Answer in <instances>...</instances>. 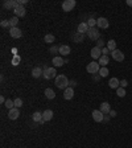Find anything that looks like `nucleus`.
<instances>
[{
    "instance_id": "f257e3e1",
    "label": "nucleus",
    "mask_w": 132,
    "mask_h": 148,
    "mask_svg": "<svg viewBox=\"0 0 132 148\" xmlns=\"http://www.w3.org/2000/svg\"><path fill=\"white\" fill-rule=\"evenodd\" d=\"M54 85L58 89H61V90H65V89L69 87V79H67L66 76L60 74V76H57L56 79H54Z\"/></svg>"
},
{
    "instance_id": "f03ea898",
    "label": "nucleus",
    "mask_w": 132,
    "mask_h": 148,
    "mask_svg": "<svg viewBox=\"0 0 132 148\" xmlns=\"http://www.w3.org/2000/svg\"><path fill=\"white\" fill-rule=\"evenodd\" d=\"M45 79H56L57 77V72H56V68H45L44 69V74H42Z\"/></svg>"
},
{
    "instance_id": "7ed1b4c3",
    "label": "nucleus",
    "mask_w": 132,
    "mask_h": 148,
    "mask_svg": "<svg viewBox=\"0 0 132 148\" xmlns=\"http://www.w3.org/2000/svg\"><path fill=\"white\" fill-rule=\"evenodd\" d=\"M86 35H87V37L93 41H98L101 38V32H99V29H97V28H90Z\"/></svg>"
},
{
    "instance_id": "20e7f679",
    "label": "nucleus",
    "mask_w": 132,
    "mask_h": 148,
    "mask_svg": "<svg viewBox=\"0 0 132 148\" xmlns=\"http://www.w3.org/2000/svg\"><path fill=\"white\" fill-rule=\"evenodd\" d=\"M86 70H87V73H90V74H95V73H99L101 65H99V62L93 61V62H90L87 66H86Z\"/></svg>"
},
{
    "instance_id": "39448f33",
    "label": "nucleus",
    "mask_w": 132,
    "mask_h": 148,
    "mask_svg": "<svg viewBox=\"0 0 132 148\" xmlns=\"http://www.w3.org/2000/svg\"><path fill=\"white\" fill-rule=\"evenodd\" d=\"M76 5H77L76 0H65V1L62 3V11H65V12H70Z\"/></svg>"
},
{
    "instance_id": "423d86ee",
    "label": "nucleus",
    "mask_w": 132,
    "mask_h": 148,
    "mask_svg": "<svg viewBox=\"0 0 132 148\" xmlns=\"http://www.w3.org/2000/svg\"><path fill=\"white\" fill-rule=\"evenodd\" d=\"M111 56H112V60L116 61V62H123L124 61V53L119 49H115V50L111 52Z\"/></svg>"
},
{
    "instance_id": "0eeeda50",
    "label": "nucleus",
    "mask_w": 132,
    "mask_h": 148,
    "mask_svg": "<svg viewBox=\"0 0 132 148\" xmlns=\"http://www.w3.org/2000/svg\"><path fill=\"white\" fill-rule=\"evenodd\" d=\"M91 117H93V120H94V122L99 123V122H103L104 114L102 113L101 110H94V111H93V114H91Z\"/></svg>"
},
{
    "instance_id": "6e6552de",
    "label": "nucleus",
    "mask_w": 132,
    "mask_h": 148,
    "mask_svg": "<svg viewBox=\"0 0 132 148\" xmlns=\"http://www.w3.org/2000/svg\"><path fill=\"white\" fill-rule=\"evenodd\" d=\"M3 7L7 8V10H16L19 7V1L17 0H7L3 3Z\"/></svg>"
},
{
    "instance_id": "1a4fd4ad",
    "label": "nucleus",
    "mask_w": 132,
    "mask_h": 148,
    "mask_svg": "<svg viewBox=\"0 0 132 148\" xmlns=\"http://www.w3.org/2000/svg\"><path fill=\"white\" fill-rule=\"evenodd\" d=\"M13 13H15L16 17H24V16L27 15V10H25V7L24 5H19L16 10H13Z\"/></svg>"
},
{
    "instance_id": "9d476101",
    "label": "nucleus",
    "mask_w": 132,
    "mask_h": 148,
    "mask_svg": "<svg viewBox=\"0 0 132 148\" xmlns=\"http://www.w3.org/2000/svg\"><path fill=\"white\" fill-rule=\"evenodd\" d=\"M10 36L12 38H20L22 36V32L19 27H16V28H11L10 29Z\"/></svg>"
},
{
    "instance_id": "9b49d317",
    "label": "nucleus",
    "mask_w": 132,
    "mask_h": 148,
    "mask_svg": "<svg viewBox=\"0 0 132 148\" xmlns=\"http://www.w3.org/2000/svg\"><path fill=\"white\" fill-rule=\"evenodd\" d=\"M19 117H20V108L15 107V108H12V110L8 111V118H10L11 120H16Z\"/></svg>"
},
{
    "instance_id": "f8f14e48",
    "label": "nucleus",
    "mask_w": 132,
    "mask_h": 148,
    "mask_svg": "<svg viewBox=\"0 0 132 148\" xmlns=\"http://www.w3.org/2000/svg\"><path fill=\"white\" fill-rule=\"evenodd\" d=\"M91 57H93V60H99L102 57V49L101 48H98V46H94L91 49Z\"/></svg>"
},
{
    "instance_id": "ddd939ff",
    "label": "nucleus",
    "mask_w": 132,
    "mask_h": 148,
    "mask_svg": "<svg viewBox=\"0 0 132 148\" xmlns=\"http://www.w3.org/2000/svg\"><path fill=\"white\" fill-rule=\"evenodd\" d=\"M73 97H74V90H73L71 86H69L67 89H65V90H63V98H65L66 101L73 99Z\"/></svg>"
},
{
    "instance_id": "4468645a",
    "label": "nucleus",
    "mask_w": 132,
    "mask_h": 148,
    "mask_svg": "<svg viewBox=\"0 0 132 148\" xmlns=\"http://www.w3.org/2000/svg\"><path fill=\"white\" fill-rule=\"evenodd\" d=\"M97 25H98V28H101V29L108 28V20H107L106 17H99V19L97 20Z\"/></svg>"
},
{
    "instance_id": "2eb2a0df",
    "label": "nucleus",
    "mask_w": 132,
    "mask_h": 148,
    "mask_svg": "<svg viewBox=\"0 0 132 148\" xmlns=\"http://www.w3.org/2000/svg\"><path fill=\"white\" fill-rule=\"evenodd\" d=\"M52 63L54 65V68H61L65 63V60H63L61 56H56L53 57V60H52Z\"/></svg>"
},
{
    "instance_id": "dca6fc26",
    "label": "nucleus",
    "mask_w": 132,
    "mask_h": 148,
    "mask_svg": "<svg viewBox=\"0 0 132 148\" xmlns=\"http://www.w3.org/2000/svg\"><path fill=\"white\" fill-rule=\"evenodd\" d=\"M42 74H44V69H41L40 66H36L32 69V77L33 78H40V77H42Z\"/></svg>"
},
{
    "instance_id": "f3484780",
    "label": "nucleus",
    "mask_w": 132,
    "mask_h": 148,
    "mask_svg": "<svg viewBox=\"0 0 132 148\" xmlns=\"http://www.w3.org/2000/svg\"><path fill=\"white\" fill-rule=\"evenodd\" d=\"M88 25L87 23H81V24H78V28H77V32L78 33H82V35H85V33H87L88 32Z\"/></svg>"
},
{
    "instance_id": "a211bd4d",
    "label": "nucleus",
    "mask_w": 132,
    "mask_h": 148,
    "mask_svg": "<svg viewBox=\"0 0 132 148\" xmlns=\"http://www.w3.org/2000/svg\"><path fill=\"white\" fill-rule=\"evenodd\" d=\"M58 53H61V56H69L71 53V49H70L69 45H61Z\"/></svg>"
},
{
    "instance_id": "6ab92c4d",
    "label": "nucleus",
    "mask_w": 132,
    "mask_h": 148,
    "mask_svg": "<svg viewBox=\"0 0 132 148\" xmlns=\"http://www.w3.org/2000/svg\"><path fill=\"white\" fill-rule=\"evenodd\" d=\"M108 86H110L111 89H115V90H116V89L120 87V81L118 78H115V77H114V78L110 79V82H108Z\"/></svg>"
},
{
    "instance_id": "aec40b11",
    "label": "nucleus",
    "mask_w": 132,
    "mask_h": 148,
    "mask_svg": "<svg viewBox=\"0 0 132 148\" xmlns=\"http://www.w3.org/2000/svg\"><path fill=\"white\" fill-rule=\"evenodd\" d=\"M32 119H33V122H40L41 124L44 122V119H42V113H40V111H36V113H33V115H32Z\"/></svg>"
},
{
    "instance_id": "412c9836",
    "label": "nucleus",
    "mask_w": 132,
    "mask_h": 148,
    "mask_svg": "<svg viewBox=\"0 0 132 148\" xmlns=\"http://www.w3.org/2000/svg\"><path fill=\"white\" fill-rule=\"evenodd\" d=\"M42 119H44V122H49V120H52L53 119V111L45 110L44 113H42Z\"/></svg>"
},
{
    "instance_id": "4be33fe9",
    "label": "nucleus",
    "mask_w": 132,
    "mask_h": 148,
    "mask_svg": "<svg viewBox=\"0 0 132 148\" xmlns=\"http://www.w3.org/2000/svg\"><path fill=\"white\" fill-rule=\"evenodd\" d=\"M99 110H101L103 114H110V111H111V106H110V103H108V102H102L101 108H99Z\"/></svg>"
},
{
    "instance_id": "5701e85b",
    "label": "nucleus",
    "mask_w": 132,
    "mask_h": 148,
    "mask_svg": "<svg viewBox=\"0 0 132 148\" xmlns=\"http://www.w3.org/2000/svg\"><path fill=\"white\" fill-rule=\"evenodd\" d=\"M45 97L48 98V99H54L56 98V93H54L53 89H45Z\"/></svg>"
},
{
    "instance_id": "b1692460",
    "label": "nucleus",
    "mask_w": 132,
    "mask_h": 148,
    "mask_svg": "<svg viewBox=\"0 0 132 148\" xmlns=\"http://www.w3.org/2000/svg\"><path fill=\"white\" fill-rule=\"evenodd\" d=\"M110 62V58H108V56H103L102 54V57L99 58V65H101L102 68H104V66H107V63Z\"/></svg>"
},
{
    "instance_id": "393cba45",
    "label": "nucleus",
    "mask_w": 132,
    "mask_h": 148,
    "mask_svg": "<svg viewBox=\"0 0 132 148\" xmlns=\"http://www.w3.org/2000/svg\"><path fill=\"white\" fill-rule=\"evenodd\" d=\"M83 38H85V35L78 33V32H77L74 36H73V40H74V42H83Z\"/></svg>"
},
{
    "instance_id": "a878e982",
    "label": "nucleus",
    "mask_w": 132,
    "mask_h": 148,
    "mask_svg": "<svg viewBox=\"0 0 132 148\" xmlns=\"http://www.w3.org/2000/svg\"><path fill=\"white\" fill-rule=\"evenodd\" d=\"M44 41L46 42V44H53L54 41H56V37H54L53 35H45V37H44Z\"/></svg>"
},
{
    "instance_id": "bb28decb",
    "label": "nucleus",
    "mask_w": 132,
    "mask_h": 148,
    "mask_svg": "<svg viewBox=\"0 0 132 148\" xmlns=\"http://www.w3.org/2000/svg\"><path fill=\"white\" fill-rule=\"evenodd\" d=\"M106 48H108V50H110V52L115 50V49H116V42H115V40H110V41H108Z\"/></svg>"
},
{
    "instance_id": "cd10ccee",
    "label": "nucleus",
    "mask_w": 132,
    "mask_h": 148,
    "mask_svg": "<svg viewBox=\"0 0 132 148\" xmlns=\"http://www.w3.org/2000/svg\"><path fill=\"white\" fill-rule=\"evenodd\" d=\"M17 24H19V17L13 16L12 19H10V27H11V28H16V27H17Z\"/></svg>"
},
{
    "instance_id": "c85d7f7f",
    "label": "nucleus",
    "mask_w": 132,
    "mask_h": 148,
    "mask_svg": "<svg viewBox=\"0 0 132 148\" xmlns=\"http://www.w3.org/2000/svg\"><path fill=\"white\" fill-rule=\"evenodd\" d=\"M108 69H107L106 66L104 68H101V70H99V73H98V74H99V77H102V78H106L107 76H108Z\"/></svg>"
},
{
    "instance_id": "c756f323",
    "label": "nucleus",
    "mask_w": 132,
    "mask_h": 148,
    "mask_svg": "<svg viewBox=\"0 0 132 148\" xmlns=\"http://www.w3.org/2000/svg\"><path fill=\"white\" fill-rule=\"evenodd\" d=\"M4 106H5V107L8 108V111H10V110H12V108H15V102H13L12 99H7Z\"/></svg>"
},
{
    "instance_id": "7c9ffc66",
    "label": "nucleus",
    "mask_w": 132,
    "mask_h": 148,
    "mask_svg": "<svg viewBox=\"0 0 132 148\" xmlns=\"http://www.w3.org/2000/svg\"><path fill=\"white\" fill-rule=\"evenodd\" d=\"M20 62H21V57L17 56V54H16V56H13L12 61H11V63H12L13 66H17V65H19Z\"/></svg>"
},
{
    "instance_id": "2f4dec72",
    "label": "nucleus",
    "mask_w": 132,
    "mask_h": 148,
    "mask_svg": "<svg viewBox=\"0 0 132 148\" xmlns=\"http://www.w3.org/2000/svg\"><path fill=\"white\" fill-rule=\"evenodd\" d=\"M116 95H118V97H120V98L126 97V89H124V87L116 89Z\"/></svg>"
},
{
    "instance_id": "473e14b6",
    "label": "nucleus",
    "mask_w": 132,
    "mask_h": 148,
    "mask_svg": "<svg viewBox=\"0 0 132 148\" xmlns=\"http://www.w3.org/2000/svg\"><path fill=\"white\" fill-rule=\"evenodd\" d=\"M13 102H15V107L20 108L22 106V99L21 98H16V99H13Z\"/></svg>"
},
{
    "instance_id": "72a5a7b5",
    "label": "nucleus",
    "mask_w": 132,
    "mask_h": 148,
    "mask_svg": "<svg viewBox=\"0 0 132 148\" xmlns=\"http://www.w3.org/2000/svg\"><path fill=\"white\" fill-rule=\"evenodd\" d=\"M87 25H88V28H95V25H97V20L90 19L87 21Z\"/></svg>"
},
{
    "instance_id": "f704fd0d",
    "label": "nucleus",
    "mask_w": 132,
    "mask_h": 148,
    "mask_svg": "<svg viewBox=\"0 0 132 148\" xmlns=\"http://www.w3.org/2000/svg\"><path fill=\"white\" fill-rule=\"evenodd\" d=\"M97 46L101 48V49H103V48H104V41L102 40V38H99V40L97 41Z\"/></svg>"
},
{
    "instance_id": "c9c22d12",
    "label": "nucleus",
    "mask_w": 132,
    "mask_h": 148,
    "mask_svg": "<svg viewBox=\"0 0 132 148\" xmlns=\"http://www.w3.org/2000/svg\"><path fill=\"white\" fill-rule=\"evenodd\" d=\"M0 25L3 27V28H7V27H10V20H1Z\"/></svg>"
},
{
    "instance_id": "e433bc0d",
    "label": "nucleus",
    "mask_w": 132,
    "mask_h": 148,
    "mask_svg": "<svg viewBox=\"0 0 132 148\" xmlns=\"http://www.w3.org/2000/svg\"><path fill=\"white\" fill-rule=\"evenodd\" d=\"M127 86H128V81H127V79H123V81H120V87H124V89H126Z\"/></svg>"
},
{
    "instance_id": "4c0bfd02",
    "label": "nucleus",
    "mask_w": 132,
    "mask_h": 148,
    "mask_svg": "<svg viewBox=\"0 0 132 148\" xmlns=\"http://www.w3.org/2000/svg\"><path fill=\"white\" fill-rule=\"evenodd\" d=\"M108 48H103V49H102V54H103V56H107V53H108Z\"/></svg>"
},
{
    "instance_id": "58836bf2",
    "label": "nucleus",
    "mask_w": 132,
    "mask_h": 148,
    "mask_svg": "<svg viewBox=\"0 0 132 148\" xmlns=\"http://www.w3.org/2000/svg\"><path fill=\"white\" fill-rule=\"evenodd\" d=\"M58 50H60V48H57V46H52L50 48V52H52V53H54V52H58Z\"/></svg>"
},
{
    "instance_id": "ea45409f",
    "label": "nucleus",
    "mask_w": 132,
    "mask_h": 148,
    "mask_svg": "<svg viewBox=\"0 0 132 148\" xmlns=\"http://www.w3.org/2000/svg\"><path fill=\"white\" fill-rule=\"evenodd\" d=\"M17 1H19V5H24L28 3V0H17Z\"/></svg>"
},
{
    "instance_id": "a19ab883",
    "label": "nucleus",
    "mask_w": 132,
    "mask_h": 148,
    "mask_svg": "<svg viewBox=\"0 0 132 148\" xmlns=\"http://www.w3.org/2000/svg\"><path fill=\"white\" fill-rule=\"evenodd\" d=\"M5 101H7V99L3 97V95H1V97H0V103H3V104H4V103H5Z\"/></svg>"
},
{
    "instance_id": "79ce46f5",
    "label": "nucleus",
    "mask_w": 132,
    "mask_h": 148,
    "mask_svg": "<svg viewBox=\"0 0 132 148\" xmlns=\"http://www.w3.org/2000/svg\"><path fill=\"white\" fill-rule=\"evenodd\" d=\"M110 115H111V117H116V111H112V110H111L110 111Z\"/></svg>"
},
{
    "instance_id": "37998d69",
    "label": "nucleus",
    "mask_w": 132,
    "mask_h": 148,
    "mask_svg": "<svg viewBox=\"0 0 132 148\" xmlns=\"http://www.w3.org/2000/svg\"><path fill=\"white\" fill-rule=\"evenodd\" d=\"M127 5L132 7V0H127Z\"/></svg>"
}]
</instances>
